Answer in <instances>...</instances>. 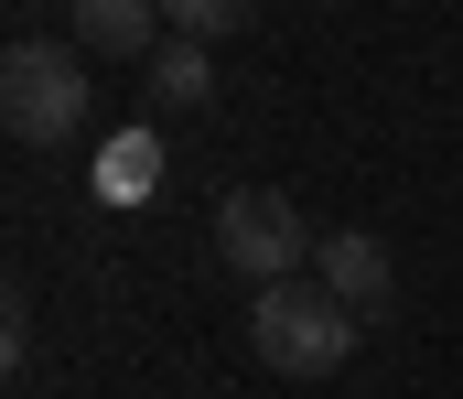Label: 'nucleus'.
<instances>
[{"label":"nucleus","mask_w":463,"mask_h":399,"mask_svg":"<svg viewBox=\"0 0 463 399\" xmlns=\"http://www.w3.org/2000/svg\"><path fill=\"white\" fill-rule=\"evenodd\" d=\"M0 119H11L22 151H65V140L98 119L87 54H76V43H11V54H0Z\"/></svg>","instance_id":"nucleus-2"},{"label":"nucleus","mask_w":463,"mask_h":399,"mask_svg":"<svg viewBox=\"0 0 463 399\" xmlns=\"http://www.w3.org/2000/svg\"><path fill=\"white\" fill-rule=\"evenodd\" d=\"M109 184H162V140H129V151L109 162Z\"/></svg>","instance_id":"nucleus-8"},{"label":"nucleus","mask_w":463,"mask_h":399,"mask_svg":"<svg viewBox=\"0 0 463 399\" xmlns=\"http://www.w3.org/2000/svg\"><path fill=\"white\" fill-rule=\"evenodd\" d=\"M355 335H366V324H355L324 280H269V291L248 302V346H259L269 378H335L355 356Z\"/></svg>","instance_id":"nucleus-1"},{"label":"nucleus","mask_w":463,"mask_h":399,"mask_svg":"<svg viewBox=\"0 0 463 399\" xmlns=\"http://www.w3.org/2000/svg\"><path fill=\"white\" fill-rule=\"evenodd\" d=\"M313 270H324V291L345 302L355 324H377V313L399 302V270H388V238H366V227H335V238L313 249Z\"/></svg>","instance_id":"nucleus-4"},{"label":"nucleus","mask_w":463,"mask_h":399,"mask_svg":"<svg viewBox=\"0 0 463 399\" xmlns=\"http://www.w3.org/2000/svg\"><path fill=\"white\" fill-rule=\"evenodd\" d=\"M65 33H76V54H118V65H151V54L173 43L162 0H76Z\"/></svg>","instance_id":"nucleus-5"},{"label":"nucleus","mask_w":463,"mask_h":399,"mask_svg":"<svg viewBox=\"0 0 463 399\" xmlns=\"http://www.w3.org/2000/svg\"><path fill=\"white\" fill-rule=\"evenodd\" d=\"M162 22H173L184 43H216V33H248V22H259V0H162Z\"/></svg>","instance_id":"nucleus-7"},{"label":"nucleus","mask_w":463,"mask_h":399,"mask_svg":"<svg viewBox=\"0 0 463 399\" xmlns=\"http://www.w3.org/2000/svg\"><path fill=\"white\" fill-rule=\"evenodd\" d=\"M216 260L237 270V280H302V260H313V227H302V205L291 195H269V184H237L227 205H216Z\"/></svg>","instance_id":"nucleus-3"},{"label":"nucleus","mask_w":463,"mask_h":399,"mask_svg":"<svg viewBox=\"0 0 463 399\" xmlns=\"http://www.w3.org/2000/svg\"><path fill=\"white\" fill-rule=\"evenodd\" d=\"M140 76H151V109H205V98H216V54H205V43H184V33H173Z\"/></svg>","instance_id":"nucleus-6"}]
</instances>
